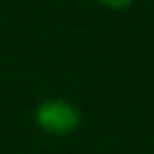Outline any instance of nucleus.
I'll return each mask as SVG.
<instances>
[{
	"mask_svg": "<svg viewBox=\"0 0 154 154\" xmlns=\"http://www.w3.org/2000/svg\"><path fill=\"white\" fill-rule=\"evenodd\" d=\"M79 111L75 103L65 101V99H43L36 103L34 108V123L41 132H48V135H70L79 128Z\"/></svg>",
	"mask_w": 154,
	"mask_h": 154,
	"instance_id": "obj_1",
	"label": "nucleus"
},
{
	"mask_svg": "<svg viewBox=\"0 0 154 154\" xmlns=\"http://www.w3.org/2000/svg\"><path fill=\"white\" fill-rule=\"evenodd\" d=\"M103 7H108V10H125V7H130L135 0H99Z\"/></svg>",
	"mask_w": 154,
	"mask_h": 154,
	"instance_id": "obj_2",
	"label": "nucleus"
}]
</instances>
